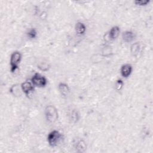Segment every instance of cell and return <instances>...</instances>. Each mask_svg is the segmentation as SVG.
<instances>
[{"mask_svg":"<svg viewBox=\"0 0 153 153\" xmlns=\"http://www.w3.org/2000/svg\"><path fill=\"white\" fill-rule=\"evenodd\" d=\"M44 114L47 121L50 123H54L58 119L57 110L53 105L47 106L45 108Z\"/></svg>","mask_w":153,"mask_h":153,"instance_id":"1","label":"cell"},{"mask_svg":"<svg viewBox=\"0 0 153 153\" xmlns=\"http://www.w3.org/2000/svg\"><path fill=\"white\" fill-rule=\"evenodd\" d=\"M22 54L18 51H14L10 56V71L14 72L19 68V65L22 60Z\"/></svg>","mask_w":153,"mask_h":153,"instance_id":"2","label":"cell"},{"mask_svg":"<svg viewBox=\"0 0 153 153\" xmlns=\"http://www.w3.org/2000/svg\"><path fill=\"white\" fill-rule=\"evenodd\" d=\"M61 137L62 134L59 131L54 130L50 131L47 136V142L49 145L51 147L56 146L59 142Z\"/></svg>","mask_w":153,"mask_h":153,"instance_id":"3","label":"cell"},{"mask_svg":"<svg viewBox=\"0 0 153 153\" xmlns=\"http://www.w3.org/2000/svg\"><path fill=\"white\" fill-rule=\"evenodd\" d=\"M31 82L34 86L38 87H44L47 84V80L44 76L39 73H35L31 78Z\"/></svg>","mask_w":153,"mask_h":153,"instance_id":"4","label":"cell"},{"mask_svg":"<svg viewBox=\"0 0 153 153\" xmlns=\"http://www.w3.org/2000/svg\"><path fill=\"white\" fill-rule=\"evenodd\" d=\"M133 71L132 66L130 64L126 63L121 66L120 69V73L123 78H128L131 74Z\"/></svg>","mask_w":153,"mask_h":153,"instance_id":"5","label":"cell"},{"mask_svg":"<svg viewBox=\"0 0 153 153\" xmlns=\"http://www.w3.org/2000/svg\"><path fill=\"white\" fill-rule=\"evenodd\" d=\"M20 87H21V89L23 91V92L26 95H28L30 92H32L34 90L35 86L32 83V82L25 81L22 83Z\"/></svg>","mask_w":153,"mask_h":153,"instance_id":"6","label":"cell"},{"mask_svg":"<svg viewBox=\"0 0 153 153\" xmlns=\"http://www.w3.org/2000/svg\"><path fill=\"white\" fill-rule=\"evenodd\" d=\"M58 90L60 94L64 97H66L68 96L70 93V88L68 85L65 82H60L58 85Z\"/></svg>","mask_w":153,"mask_h":153,"instance_id":"7","label":"cell"},{"mask_svg":"<svg viewBox=\"0 0 153 153\" xmlns=\"http://www.w3.org/2000/svg\"><path fill=\"white\" fill-rule=\"evenodd\" d=\"M120 32V29L118 26H114L111 28L108 33V38L109 40H114L117 38Z\"/></svg>","mask_w":153,"mask_h":153,"instance_id":"8","label":"cell"},{"mask_svg":"<svg viewBox=\"0 0 153 153\" xmlns=\"http://www.w3.org/2000/svg\"><path fill=\"white\" fill-rule=\"evenodd\" d=\"M74 148L77 152H84L87 148V145L85 141L81 139L76 140L74 142Z\"/></svg>","mask_w":153,"mask_h":153,"instance_id":"9","label":"cell"},{"mask_svg":"<svg viewBox=\"0 0 153 153\" xmlns=\"http://www.w3.org/2000/svg\"><path fill=\"white\" fill-rule=\"evenodd\" d=\"M122 38L125 42L129 43L135 39V34L131 30H126L123 33Z\"/></svg>","mask_w":153,"mask_h":153,"instance_id":"10","label":"cell"},{"mask_svg":"<svg viewBox=\"0 0 153 153\" xmlns=\"http://www.w3.org/2000/svg\"><path fill=\"white\" fill-rule=\"evenodd\" d=\"M75 30L77 35H83L86 31V26L83 23L81 22H78L75 24Z\"/></svg>","mask_w":153,"mask_h":153,"instance_id":"11","label":"cell"},{"mask_svg":"<svg viewBox=\"0 0 153 153\" xmlns=\"http://www.w3.org/2000/svg\"><path fill=\"white\" fill-rule=\"evenodd\" d=\"M142 51V46L140 42H135L131 46L130 52L133 56H137L139 53H141Z\"/></svg>","mask_w":153,"mask_h":153,"instance_id":"12","label":"cell"},{"mask_svg":"<svg viewBox=\"0 0 153 153\" xmlns=\"http://www.w3.org/2000/svg\"><path fill=\"white\" fill-rule=\"evenodd\" d=\"M79 118V115L78 112L76 109H72L69 113V119L72 123H76L78 122Z\"/></svg>","mask_w":153,"mask_h":153,"instance_id":"13","label":"cell"},{"mask_svg":"<svg viewBox=\"0 0 153 153\" xmlns=\"http://www.w3.org/2000/svg\"><path fill=\"white\" fill-rule=\"evenodd\" d=\"M37 32L35 28H31L27 32V36L30 39H34L36 37Z\"/></svg>","mask_w":153,"mask_h":153,"instance_id":"14","label":"cell"},{"mask_svg":"<svg viewBox=\"0 0 153 153\" xmlns=\"http://www.w3.org/2000/svg\"><path fill=\"white\" fill-rule=\"evenodd\" d=\"M123 85H124V82H123V80L120 79H117L115 83V88L116 90L120 91L123 88Z\"/></svg>","mask_w":153,"mask_h":153,"instance_id":"15","label":"cell"},{"mask_svg":"<svg viewBox=\"0 0 153 153\" xmlns=\"http://www.w3.org/2000/svg\"><path fill=\"white\" fill-rule=\"evenodd\" d=\"M134 2L136 5L139 6H145L150 2V1L149 0H136Z\"/></svg>","mask_w":153,"mask_h":153,"instance_id":"16","label":"cell"},{"mask_svg":"<svg viewBox=\"0 0 153 153\" xmlns=\"http://www.w3.org/2000/svg\"><path fill=\"white\" fill-rule=\"evenodd\" d=\"M38 68H39L41 71H47V70L48 69L49 66H48V65H47L46 63L44 62L43 64H42V63L39 64V65H38Z\"/></svg>","mask_w":153,"mask_h":153,"instance_id":"17","label":"cell"}]
</instances>
